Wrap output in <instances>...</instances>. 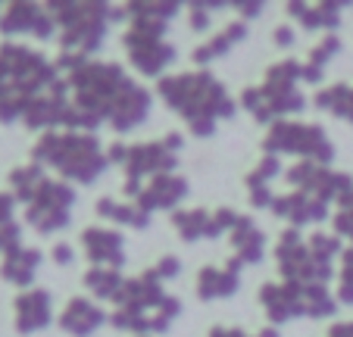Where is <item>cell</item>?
<instances>
[{
	"mask_svg": "<svg viewBox=\"0 0 353 337\" xmlns=\"http://www.w3.org/2000/svg\"><path fill=\"white\" fill-rule=\"evenodd\" d=\"M100 312L97 309H91L88 303H72V309H69V316H66V328H72L75 334H88L91 331V325H97L100 322Z\"/></svg>",
	"mask_w": 353,
	"mask_h": 337,
	"instance_id": "1",
	"label": "cell"
}]
</instances>
